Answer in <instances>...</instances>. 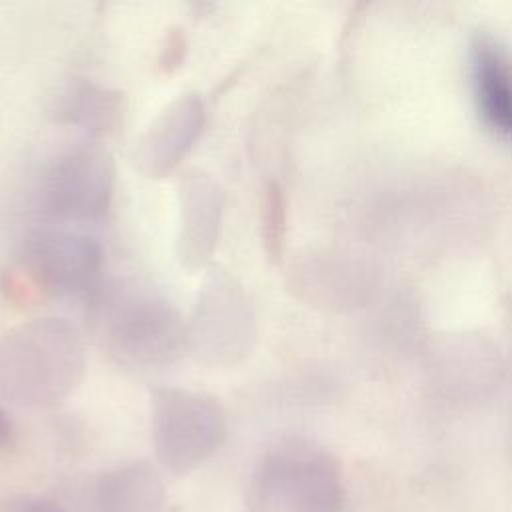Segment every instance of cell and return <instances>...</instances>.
Listing matches in <instances>:
<instances>
[{"label":"cell","mask_w":512,"mask_h":512,"mask_svg":"<svg viewBox=\"0 0 512 512\" xmlns=\"http://www.w3.org/2000/svg\"><path fill=\"white\" fill-rule=\"evenodd\" d=\"M176 258L186 272L208 266L222 228L224 192L204 170L192 168L178 178Z\"/></svg>","instance_id":"ba28073f"},{"label":"cell","mask_w":512,"mask_h":512,"mask_svg":"<svg viewBox=\"0 0 512 512\" xmlns=\"http://www.w3.org/2000/svg\"><path fill=\"white\" fill-rule=\"evenodd\" d=\"M152 446L172 474H188L224 444L226 410L218 398L180 386L150 388Z\"/></svg>","instance_id":"277c9868"},{"label":"cell","mask_w":512,"mask_h":512,"mask_svg":"<svg viewBox=\"0 0 512 512\" xmlns=\"http://www.w3.org/2000/svg\"><path fill=\"white\" fill-rule=\"evenodd\" d=\"M0 512H66L60 504L30 496V494H8L0 498Z\"/></svg>","instance_id":"9a60e30c"},{"label":"cell","mask_w":512,"mask_h":512,"mask_svg":"<svg viewBox=\"0 0 512 512\" xmlns=\"http://www.w3.org/2000/svg\"><path fill=\"white\" fill-rule=\"evenodd\" d=\"M188 328V352L206 366L232 368L256 346V314L244 286L222 266H210L198 288Z\"/></svg>","instance_id":"5b68a950"},{"label":"cell","mask_w":512,"mask_h":512,"mask_svg":"<svg viewBox=\"0 0 512 512\" xmlns=\"http://www.w3.org/2000/svg\"><path fill=\"white\" fill-rule=\"evenodd\" d=\"M164 484L156 468L130 462L96 476L84 498V512H162Z\"/></svg>","instance_id":"30bf717a"},{"label":"cell","mask_w":512,"mask_h":512,"mask_svg":"<svg viewBox=\"0 0 512 512\" xmlns=\"http://www.w3.org/2000/svg\"><path fill=\"white\" fill-rule=\"evenodd\" d=\"M16 272L32 298L36 296H92L102 284V244L68 226H38L22 244Z\"/></svg>","instance_id":"8992f818"},{"label":"cell","mask_w":512,"mask_h":512,"mask_svg":"<svg viewBox=\"0 0 512 512\" xmlns=\"http://www.w3.org/2000/svg\"><path fill=\"white\" fill-rule=\"evenodd\" d=\"M114 180L112 154L98 140H80L50 162L40 184V204L60 222H94L110 210Z\"/></svg>","instance_id":"52a82bcc"},{"label":"cell","mask_w":512,"mask_h":512,"mask_svg":"<svg viewBox=\"0 0 512 512\" xmlns=\"http://www.w3.org/2000/svg\"><path fill=\"white\" fill-rule=\"evenodd\" d=\"M10 440H12V422L0 404V448H4Z\"/></svg>","instance_id":"2e32d148"},{"label":"cell","mask_w":512,"mask_h":512,"mask_svg":"<svg viewBox=\"0 0 512 512\" xmlns=\"http://www.w3.org/2000/svg\"><path fill=\"white\" fill-rule=\"evenodd\" d=\"M50 114L60 124L78 126L92 136H106L122 124L124 96L88 78H74L54 98Z\"/></svg>","instance_id":"8fae6325"},{"label":"cell","mask_w":512,"mask_h":512,"mask_svg":"<svg viewBox=\"0 0 512 512\" xmlns=\"http://www.w3.org/2000/svg\"><path fill=\"white\" fill-rule=\"evenodd\" d=\"M90 322L104 352L128 368H156L188 352V328L160 294L134 284H100L90 296Z\"/></svg>","instance_id":"7a4b0ae2"},{"label":"cell","mask_w":512,"mask_h":512,"mask_svg":"<svg viewBox=\"0 0 512 512\" xmlns=\"http://www.w3.org/2000/svg\"><path fill=\"white\" fill-rule=\"evenodd\" d=\"M204 122V102L196 92L168 102L136 140L132 154L136 170L154 180L170 176L198 140Z\"/></svg>","instance_id":"9c48e42d"},{"label":"cell","mask_w":512,"mask_h":512,"mask_svg":"<svg viewBox=\"0 0 512 512\" xmlns=\"http://www.w3.org/2000/svg\"><path fill=\"white\" fill-rule=\"evenodd\" d=\"M186 34L180 26H170L164 34V42L158 56V70L162 74L176 72L186 58Z\"/></svg>","instance_id":"5bb4252c"},{"label":"cell","mask_w":512,"mask_h":512,"mask_svg":"<svg viewBox=\"0 0 512 512\" xmlns=\"http://www.w3.org/2000/svg\"><path fill=\"white\" fill-rule=\"evenodd\" d=\"M344 498L338 462L318 446L288 440L254 464L244 512H342Z\"/></svg>","instance_id":"3957f363"},{"label":"cell","mask_w":512,"mask_h":512,"mask_svg":"<svg viewBox=\"0 0 512 512\" xmlns=\"http://www.w3.org/2000/svg\"><path fill=\"white\" fill-rule=\"evenodd\" d=\"M84 372L86 346L66 318H32L0 336V394L20 408L62 404Z\"/></svg>","instance_id":"6da1fadb"},{"label":"cell","mask_w":512,"mask_h":512,"mask_svg":"<svg viewBox=\"0 0 512 512\" xmlns=\"http://www.w3.org/2000/svg\"><path fill=\"white\" fill-rule=\"evenodd\" d=\"M260 236L270 260H278L286 238V204L280 184L268 182L260 200Z\"/></svg>","instance_id":"4fadbf2b"},{"label":"cell","mask_w":512,"mask_h":512,"mask_svg":"<svg viewBox=\"0 0 512 512\" xmlns=\"http://www.w3.org/2000/svg\"><path fill=\"white\" fill-rule=\"evenodd\" d=\"M472 80L484 122L512 138V66L504 52L488 40H478L472 48Z\"/></svg>","instance_id":"7c38bea8"}]
</instances>
